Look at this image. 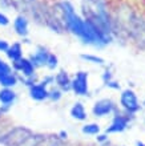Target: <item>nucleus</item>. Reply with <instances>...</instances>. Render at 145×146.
<instances>
[{"label":"nucleus","mask_w":145,"mask_h":146,"mask_svg":"<svg viewBox=\"0 0 145 146\" xmlns=\"http://www.w3.org/2000/svg\"><path fill=\"white\" fill-rule=\"evenodd\" d=\"M57 7L61 13V17H63L65 29L69 31L76 37H79L84 44L96 46V48H103V46L108 45V44H111L113 41L112 38L103 36L88 20L81 17L75 11V7L72 5L71 1L63 0V1L59 3Z\"/></svg>","instance_id":"f257e3e1"},{"label":"nucleus","mask_w":145,"mask_h":146,"mask_svg":"<svg viewBox=\"0 0 145 146\" xmlns=\"http://www.w3.org/2000/svg\"><path fill=\"white\" fill-rule=\"evenodd\" d=\"M83 13L103 36L113 40V21L111 20L103 0H83Z\"/></svg>","instance_id":"f03ea898"},{"label":"nucleus","mask_w":145,"mask_h":146,"mask_svg":"<svg viewBox=\"0 0 145 146\" xmlns=\"http://www.w3.org/2000/svg\"><path fill=\"white\" fill-rule=\"evenodd\" d=\"M32 131L25 129V127H13L11 130L1 135L0 142L4 143L5 146H21L27 142L32 137Z\"/></svg>","instance_id":"7ed1b4c3"},{"label":"nucleus","mask_w":145,"mask_h":146,"mask_svg":"<svg viewBox=\"0 0 145 146\" xmlns=\"http://www.w3.org/2000/svg\"><path fill=\"white\" fill-rule=\"evenodd\" d=\"M55 82L53 76H47L44 80L37 81L35 85L29 86V97L32 100L37 101V102H41V101H45L49 98V89H48V85Z\"/></svg>","instance_id":"20e7f679"},{"label":"nucleus","mask_w":145,"mask_h":146,"mask_svg":"<svg viewBox=\"0 0 145 146\" xmlns=\"http://www.w3.org/2000/svg\"><path fill=\"white\" fill-rule=\"evenodd\" d=\"M89 73L85 70H79L71 81V90L75 93V96L87 97L89 96V84H88Z\"/></svg>","instance_id":"39448f33"},{"label":"nucleus","mask_w":145,"mask_h":146,"mask_svg":"<svg viewBox=\"0 0 145 146\" xmlns=\"http://www.w3.org/2000/svg\"><path fill=\"white\" fill-rule=\"evenodd\" d=\"M120 105L121 108L125 110L126 114H134L140 110V102H138V98L136 96V93L132 90V89H125L122 90L121 96H120Z\"/></svg>","instance_id":"423d86ee"},{"label":"nucleus","mask_w":145,"mask_h":146,"mask_svg":"<svg viewBox=\"0 0 145 146\" xmlns=\"http://www.w3.org/2000/svg\"><path fill=\"white\" fill-rule=\"evenodd\" d=\"M116 111H117V106L111 98H101V100L96 101L95 105L92 106V114L96 118H104Z\"/></svg>","instance_id":"0eeeda50"},{"label":"nucleus","mask_w":145,"mask_h":146,"mask_svg":"<svg viewBox=\"0 0 145 146\" xmlns=\"http://www.w3.org/2000/svg\"><path fill=\"white\" fill-rule=\"evenodd\" d=\"M126 29L130 35L133 36L136 40H145V20L138 17L136 15H132L130 17H128V25Z\"/></svg>","instance_id":"6e6552de"},{"label":"nucleus","mask_w":145,"mask_h":146,"mask_svg":"<svg viewBox=\"0 0 145 146\" xmlns=\"http://www.w3.org/2000/svg\"><path fill=\"white\" fill-rule=\"evenodd\" d=\"M130 114H122L120 111H116L113 118H112L111 125L105 129V133L107 134H116V133H122L128 127V123H129V117Z\"/></svg>","instance_id":"1a4fd4ad"},{"label":"nucleus","mask_w":145,"mask_h":146,"mask_svg":"<svg viewBox=\"0 0 145 146\" xmlns=\"http://www.w3.org/2000/svg\"><path fill=\"white\" fill-rule=\"evenodd\" d=\"M16 100H17V93L12 88H1L0 89V104H1L0 114L7 113L8 109L16 102Z\"/></svg>","instance_id":"9d476101"},{"label":"nucleus","mask_w":145,"mask_h":146,"mask_svg":"<svg viewBox=\"0 0 145 146\" xmlns=\"http://www.w3.org/2000/svg\"><path fill=\"white\" fill-rule=\"evenodd\" d=\"M12 69L15 70V72L21 73L24 76V78L36 76V73H35L36 68L29 61V58H25V57H21L19 61H16V62H12Z\"/></svg>","instance_id":"9b49d317"},{"label":"nucleus","mask_w":145,"mask_h":146,"mask_svg":"<svg viewBox=\"0 0 145 146\" xmlns=\"http://www.w3.org/2000/svg\"><path fill=\"white\" fill-rule=\"evenodd\" d=\"M49 53L51 52L47 49V48L39 46L37 49H36V52L31 54L28 58H29V61L33 64L35 68H41V66L47 65V60L49 57Z\"/></svg>","instance_id":"f8f14e48"},{"label":"nucleus","mask_w":145,"mask_h":146,"mask_svg":"<svg viewBox=\"0 0 145 146\" xmlns=\"http://www.w3.org/2000/svg\"><path fill=\"white\" fill-rule=\"evenodd\" d=\"M55 82L57 85V88L61 92H69L71 90V81L72 78L68 76V73L64 70H60L59 73H56V76H53Z\"/></svg>","instance_id":"ddd939ff"},{"label":"nucleus","mask_w":145,"mask_h":146,"mask_svg":"<svg viewBox=\"0 0 145 146\" xmlns=\"http://www.w3.org/2000/svg\"><path fill=\"white\" fill-rule=\"evenodd\" d=\"M13 28L15 32L20 37H27L29 31H28V19L23 15H19L13 21Z\"/></svg>","instance_id":"4468645a"},{"label":"nucleus","mask_w":145,"mask_h":146,"mask_svg":"<svg viewBox=\"0 0 145 146\" xmlns=\"http://www.w3.org/2000/svg\"><path fill=\"white\" fill-rule=\"evenodd\" d=\"M71 117L73 119H76V121H85L88 118V113H87V109H85L84 104L80 102V101H77L73 104V106L71 108Z\"/></svg>","instance_id":"2eb2a0df"},{"label":"nucleus","mask_w":145,"mask_h":146,"mask_svg":"<svg viewBox=\"0 0 145 146\" xmlns=\"http://www.w3.org/2000/svg\"><path fill=\"white\" fill-rule=\"evenodd\" d=\"M5 54H7V57L9 58L12 62L19 61L20 58L23 57V48H21V44H20V42H13L12 45L8 46V49L5 50Z\"/></svg>","instance_id":"dca6fc26"},{"label":"nucleus","mask_w":145,"mask_h":146,"mask_svg":"<svg viewBox=\"0 0 145 146\" xmlns=\"http://www.w3.org/2000/svg\"><path fill=\"white\" fill-rule=\"evenodd\" d=\"M17 84H19V76L16 74L15 70L0 77V86L1 88H15Z\"/></svg>","instance_id":"f3484780"},{"label":"nucleus","mask_w":145,"mask_h":146,"mask_svg":"<svg viewBox=\"0 0 145 146\" xmlns=\"http://www.w3.org/2000/svg\"><path fill=\"white\" fill-rule=\"evenodd\" d=\"M100 125L96 122H89V123H84L81 126V133L84 135H97L100 133Z\"/></svg>","instance_id":"a211bd4d"},{"label":"nucleus","mask_w":145,"mask_h":146,"mask_svg":"<svg viewBox=\"0 0 145 146\" xmlns=\"http://www.w3.org/2000/svg\"><path fill=\"white\" fill-rule=\"evenodd\" d=\"M81 58L87 62H92V64H97V65H104L105 61L104 58L99 57V56H95V54H81Z\"/></svg>","instance_id":"6ab92c4d"},{"label":"nucleus","mask_w":145,"mask_h":146,"mask_svg":"<svg viewBox=\"0 0 145 146\" xmlns=\"http://www.w3.org/2000/svg\"><path fill=\"white\" fill-rule=\"evenodd\" d=\"M59 65V58L55 53H49V57L47 60V65L45 68H48L49 70H55Z\"/></svg>","instance_id":"aec40b11"},{"label":"nucleus","mask_w":145,"mask_h":146,"mask_svg":"<svg viewBox=\"0 0 145 146\" xmlns=\"http://www.w3.org/2000/svg\"><path fill=\"white\" fill-rule=\"evenodd\" d=\"M61 97H63V92L59 88H55L49 90V98L48 100L53 101V102H59L61 100Z\"/></svg>","instance_id":"412c9836"},{"label":"nucleus","mask_w":145,"mask_h":146,"mask_svg":"<svg viewBox=\"0 0 145 146\" xmlns=\"http://www.w3.org/2000/svg\"><path fill=\"white\" fill-rule=\"evenodd\" d=\"M12 72V66L9 64L4 61L3 58H0V77L3 76V74H7V73Z\"/></svg>","instance_id":"4be33fe9"},{"label":"nucleus","mask_w":145,"mask_h":146,"mask_svg":"<svg viewBox=\"0 0 145 146\" xmlns=\"http://www.w3.org/2000/svg\"><path fill=\"white\" fill-rule=\"evenodd\" d=\"M108 135L109 134H107V133H99V134L96 135V141L99 143H101V145H105L108 142V139H109Z\"/></svg>","instance_id":"5701e85b"},{"label":"nucleus","mask_w":145,"mask_h":146,"mask_svg":"<svg viewBox=\"0 0 145 146\" xmlns=\"http://www.w3.org/2000/svg\"><path fill=\"white\" fill-rule=\"evenodd\" d=\"M112 80V73L111 70H105V72L103 73V81H104V84H107V82H109V81Z\"/></svg>","instance_id":"b1692460"},{"label":"nucleus","mask_w":145,"mask_h":146,"mask_svg":"<svg viewBox=\"0 0 145 146\" xmlns=\"http://www.w3.org/2000/svg\"><path fill=\"white\" fill-rule=\"evenodd\" d=\"M8 24H9V19H8L4 13H1V12H0V25L5 27V25H8Z\"/></svg>","instance_id":"393cba45"},{"label":"nucleus","mask_w":145,"mask_h":146,"mask_svg":"<svg viewBox=\"0 0 145 146\" xmlns=\"http://www.w3.org/2000/svg\"><path fill=\"white\" fill-rule=\"evenodd\" d=\"M8 46H9V44H8L5 40H1V38H0V52H5V50L8 49Z\"/></svg>","instance_id":"a878e982"},{"label":"nucleus","mask_w":145,"mask_h":146,"mask_svg":"<svg viewBox=\"0 0 145 146\" xmlns=\"http://www.w3.org/2000/svg\"><path fill=\"white\" fill-rule=\"evenodd\" d=\"M105 85H107L108 88H112V89H120V85H118L116 81H113V80H111L109 82H107Z\"/></svg>","instance_id":"bb28decb"},{"label":"nucleus","mask_w":145,"mask_h":146,"mask_svg":"<svg viewBox=\"0 0 145 146\" xmlns=\"http://www.w3.org/2000/svg\"><path fill=\"white\" fill-rule=\"evenodd\" d=\"M59 138L61 139V141H64V139H67L68 138V133H67V131H60V134H59Z\"/></svg>","instance_id":"cd10ccee"},{"label":"nucleus","mask_w":145,"mask_h":146,"mask_svg":"<svg viewBox=\"0 0 145 146\" xmlns=\"http://www.w3.org/2000/svg\"><path fill=\"white\" fill-rule=\"evenodd\" d=\"M136 146H145V143L141 142V141H137V142H136Z\"/></svg>","instance_id":"c85d7f7f"},{"label":"nucleus","mask_w":145,"mask_h":146,"mask_svg":"<svg viewBox=\"0 0 145 146\" xmlns=\"http://www.w3.org/2000/svg\"><path fill=\"white\" fill-rule=\"evenodd\" d=\"M0 115H1V114H0Z\"/></svg>","instance_id":"c756f323"}]
</instances>
